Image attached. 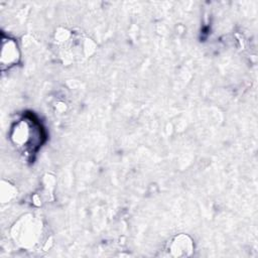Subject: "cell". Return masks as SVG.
<instances>
[{
  "instance_id": "obj_1",
  "label": "cell",
  "mask_w": 258,
  "mask_h": 258,
  "mask_svg": "<svg viewBox=\"0 0 258 258\" xmlns=\"http://www.w3.org/2000/svg\"><path fill=\"white\" fill-rule=\"evenodd\" d=\"M10 139L19 152L31 156L41 146L44 133L37 119L31 115H24L11 127Z\"/></svg>"
},
{
  "instance_id": "obj_2",
  "label": "cell",
  "mask_w": 258,
  "mask_h": 258,
  "mask_svg": "<svg viewBox=\"0 0 258 258\" xmlns=\"http://www.w3.org/2000/svg\"><path fill=\"white\" fill-rule=\"evenodd\" d=\"M20 59V51L17 42L11 37H2V48L0 55V63L2 71L9 70L18 63Z\"/></svg>"
},
{
  "instance_id": "obj_3",
  "label": "cell",
  "mask_w": 258,
  "mask_h": 258,
  "mask_svg": "<svg viewBox=\"0 0 258 258\" xmlns=\"http://www.w3.org/2000/svg\"><path fill=\"white\" fill-rule=\"evenodd\" d=\"M194 245L191 240L185 235H178L174 237L167 246V250L173 253L175 256H187L191 253Z\"/></svg>"
}]
</instances>
